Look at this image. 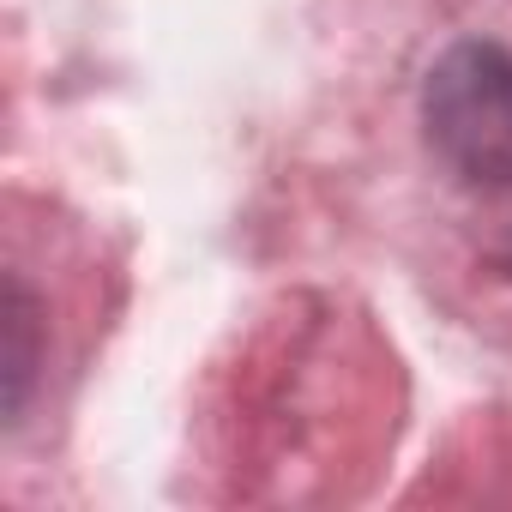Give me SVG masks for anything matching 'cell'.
<instances>
[{
  "label": "cell",
  "mask_w": 512,
  "mask_h": 512,
  "mask_svg": "<svg viewBox=\"0 0 512 512\" xmlns=\"http://www.w3.org/2000/svg\"><path fill=\"white\" fill-rule=\"evenodd\" d=\"M422 127L464 187H512V49H446L422 91Z\"/></svg>",
  "instance_id": "cell-1"
}]
</instances>
